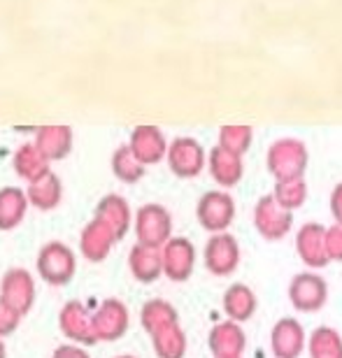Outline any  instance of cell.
I'll return each mask as SVG.
<instances>
[{
	"instance_id": "obj_1",
	"label": "cell",
	"mask_w": 342,
	"mask_h": 358,
	"mask_svg": "<svg viewBox=\"0 0 342 358\" xmlns=\"http://www.w3.org/2000/svg\"><path fill=\"white\" fill-rule=\"evenodd\" d=\"M266 168L275 177V182L298 179L308 168V147L296 138H280L268 147Z\"/></svg>"
},
{
	"instance_id": "obj_2",
	"label": "cell",
	"mask_w": 342,
	"mask_h": 358,
	"mask_svg": "<svg viewBox=\"0 0 342 358\" xmlns=\"http://www.w3.org/2000/svg\"><path fill=\"white\" fill-rule=\"evenodd\" d=\"M289 303L296 312L315 314L329 303V284L317 270L298 272L289 282Z\"/></svg>"
},
{
	"instance_id": "obj_3",
	"label": "cell",
	"mask_w": 342,
	"mask_h": 358,
	"mask_svg": "<svg viewBox=\"0 0 342 358\" xmlns=\"http://www.w3.org/2000/svg\"><path fill=\"white\" fill-rule=\"evenodd\" d=\"M254 226L263 240H284L291 228H294V212L284 210L275 200L273 193H266V196L259 198V203L254 207Z\"/></svg>"
},
{
	"instance_id": "obj_4",
	"label": "cell",
	"mask_w": 342,
	"mask_h": 358,
	"mask_svg": "<svg viewBox=\"0 0 342 358\" xmlns=\"http://www.w3.org/2000/svg\"><path fill=\"white\" fill-rule=\"evenodd\" d=\"M196 217L208 233H226L235 219V200L224 189L208 191L198 200Z\"/></svg>"
},
{
	"instance_id": "obj_5",
	"label": "cell",
	"mask_w": 342,
	"mask_h": 358,
	"mask_svg": "<svg viewBox=\"0 0 342 358\" xmlns=\"http://www.w3.org/2000/svg\"><path fill=\"white\" fill-rule=\"evenodd\" d=\"M135 233H138L140 245L163 249L173 238V217L161 205H145L135 217Z\"/></svg>"
},
{
	"instance_id": "obj_6",
	"label": "cell",
	"mask_w": 342,
	"mask_h": 358,
	"mask_svg": "<svg viewBox=\"0 0 342 358\" xmlns=\"http://www.w3.org/2000/svg\"><path fill=\"white\" fill-rule=\"evenodd\" d=\"M203 261L215 277L233 275L240 266V245L231 233H215L203 249Z\"/></svg>"
},
{
	"instance_id": "obj_7",
	"label": "cell",
	"mask_w": 342,
	"mask_h": 358,
	"mask_svg": "<svg viewBox=\"0 0 342 358\" xmlns=\"http://www.w3.org/2000/svg\"><path fill=\"white\" fill-rule=\"evenodd\" d=\"M296 254L310 270H322L331 263L329 245H326V226L310 221L296 233Z\"/></svg>"
},
{
	"instance_id": "obj_8",
	"label": "cell",
	"mask_w": 342,
	"mask_h": 358,
	"mask_svg": "<svg viewBox=\"0 0 342 358\" xmlns=\"http://www.w3.org/2000/svg\"><path fill=\"white\" fill-rule=\"evenodd\" d=\"M270 349L275 358H301L308 352V333L294 317H282L270 331Z\"/></svg>"
},
{
	"instance_id": "obj_9",
	"label": "cell",
	"mask_w": 342,
	"mask_h": 358,
	"mask_svg": "<svg viewBox=\"0 0 342 358\" xmlns=\"http://www.w3.org/2000/svg\"><path fill=\"white\" fill-rule=\"evenodd\" d=\"M168 166L177 177H198L205 170V149L194 138H175L168 147Z\"/></svg>"
},
{
	"instance_id": "obj_10",
	"label": "cell",
	"mask_w": 342,
	"mask_h": 358,
	"mask_svg": "<svg viewBox=\"0 0 342 358\" xmlns=\"http://www.w3.org/2000/svg\"><path fill=\"white\" fill-rule=\"evenodd\" d=\"M163 254V275L173 282H187L196 268V247L187 238H170L161 249Z\"/></svg>"
},
{
	"instance_id": "obj_11",
	"label": "cell",
	"mask_w": 342,
	"mask_h": 358,
	"mask_svg": "<svg viewBox=\"0 0 342 358\" xmlns=\"http://www.w3.org/2000/svg\"><path fill=\"white\" fill-rule=\"evenodd\" d=\"M208 347L215 358H240L247 349V335L242 324L226 319L217 324L208 335Z\"/></svg>"
},
{
	"instance_id": "obj_12",
	"label": "cell",
	"mask_w": 342,
	"mask_h": 358,
	"mask_svg": "<svg viewBox=\"0 0 342 358\" xmlns=\"http://www.w3.org/2000/svg\"><path fill=\"white\" fill-rule=\"evenodd\" d=\"M40 272L49 284H66L73 279L75 272V256L68 247L52 242L40 252Z\"/></svg>"
},
{
	"instance_id": "obj_13",
	"label": "cell",
	"mask_w": 342,
	"mask_h": 358,
	"mask_svg": "<svg viewBox=\"0 0 342 358\" xmlns=\"http://www.w3.org/2000/svg\"><path fill=\"white\" fill-rule=\"evenodd\" d=\"M131 152L142 166H154L168 156V142L156 126H138L131 135Z\"/></svg>"
},
{
	"instance_id": "obj_14",
	"label": "cell",
	"mask_w": 342,
	"mask_h": 358,
	"mask_svg": "<svg viewBox=\"0 0 342 358\" xmlns=\"http://www.w3.org/2000/svg\"><path fill=\"white\" fill-rule=\"evenodd\" d=\"M210 175L212 179L222 186V189H233L240 184L242 175H245V166H242V156L231 152L222 145L212 147L210 152Z\"/></svg>"
},
{
	"instance_id": "obj_15",
	"label": "cell",
	"mask_w": 342,
	"mask_h": 358,
	"mask_svg": "<svg viewBox=\"0 0 342 358\" xmlns=\"http://www.w3.org/2000/svg\"><path fill=\"white\" fill-rule=\"evenodd\" d=\"M222 305L228 319L235 321V324H245V321H249L256 314L259 300H256V293L247 284L235 282L226 289Z\"/></svg>"
},
{
	"instance_id": "obj_16",
	"label": "cell",
	"mask_w": 342,
	"mask_h": 358,
	"mask_svg": "<svg viewBox=\"0 0 342 358\" xmlns=\"http://www.w3.org/2000/svg\"><path fill=\"white\" fill-rule=\"evenodd\" d=\"M131 270L138 282H156L163 275V254L161 249L138 245L131 252Z\"/></svg>"
},
{
	"instance_id": "obj_17",
	"label": "cell",
	"mask_w": 342,
	"mask_h": 358,
	"mask_svg": "<svg viewBox=\"0 0 342 358\" xmlns=\"http://www.w3.org/2000/svg\"><path fill=\"white\" fill-rule=\"evenodd\" d=\"M310 358H342V335L331 326H317L308 335Z\"/></svg>"
},
{
	"instance_id": "obj_18",
	"label": "cell",
	"mask_w": 342,
	"mask_h": 358,
	"mask_svg": "<svg viewBox=\"0 0 342 358\" xmlns=\"http://www.w3.org/2000/svg\"><path fill=\"white\" fill-rule=\"evenodd\" d=\"M154 349L159 358H184L187 354V335L180 324H170L152 335Z\"/></svg>"
},
{
	"instance_id": "obj_19",
	"label": "cell",
	"mask_w": 342,
	"mask_h": 358,
	"mask_svg": "<svg viewBox=\"0 0 342 358\" xmlns=\"http://www.w3.org/2000/svg\"><path fill=\"white\" fill-rule=\"evenodd\" d=\"M128 219H131V212H128V205L124 198L108 196L101 200V207H98V221H105V226L114 233V238H121V235L126 233Z\"/></svg>"
},
{
	"instance_id": "obj_20",
	"label": "cell",
	"mask_w": 342,
	"mask_h": 358,
	"mask_svg": "<svg viewBox=\"0 0 342 358\" xmlns=\"http://www.w3.org/2000/svg\"><path fill=\"white\" fill-rule=\"evenodd\" d=\"M70 145H73V133L66 126H54V128L47 126L38 135V149L45 156H52V159L66 156L70 152Z\"/></svg>"
},
{
	"instance_id": "obj_21",
	"label": "cell",
	"mask_w": 342,
	"mask_h": 358,
	"mask_svg": "<svg viewBox=\"0 0 342 358\" xmlns=\"http://www.w3.org/2000/svg\"><path fill=\"white\" fill-rule=\"evenodd\" d=\"M170 324H177V312L173 305H168L166 300H149L142 307V326L147 328L149 335L166 328Z\"/></svg>"
},
{
	"instance_id": "obj_22",
	"label": "cell",
	"mask_w": 342,
	"mask_h": 358,
	"mask_svg": "<svg viewBox=\"0 0 342 358\" xmlns=\"http://www.w3.org/2000/svg\"><path fill=\"white\" fill-rule=\"evenodd\" d=\"M273 196H275L277 203H280L284 210H289V212L303 207V203L308 200V184H305V177L277 182Z\"/></svg>"
},
{
	"instance_id": "obj_23",
	"label": "cell",
	"mask_w": 342,
	"mask_h": 358,
	"mask_svg": "<svg viewBox=\"0 0 342 358\" xmlns=\"http://www.w3.org/2000/svg\"><path fill=\"white\" fill-rule=\"evenodd\" d=\"M26 210V198L19 189L0 191V228H12L19 224Z\"/></svg>"
},
{
	"instance_id": "obj_24",
	"label": "cell",
	"mask_w": 342,
	"mask_h": 358,
	"mask_svg": "<svg viewBox=\"0 0 342 358\" xmlns=\"http://www.w3.org/2000/svg\"><path fill=\"white\" fill-rule=\"evenodd\" d=\"M112 170L114 175H117L121 182L126 184H133L138 182V179L145 175V166L135 159V154L131 152V147H119L117 152H114L112 156Z\"/></svg>"
},
{
	"instance_id": "obj_25",
	"label": "cell",
	"mask_w": 342,
	"mask_h": 358,
	"mask_svg": "<svg viewBox=\"0 0 342 358\" xmlns=\"http://www.w3.org/2000/svg\"><path fill=\"white\" fill-rule=\"evenodd\" d=\"M31 198L33 203L42 207V210H49V207H54L59 203L61 198V182L56 175H49L45 173L40 179H35L33 186H31Z\"/></svg>"
},
{
	"instance_id": "obj_26",
	"label": "cell",
	"mask_w": 342,
	"mask_h": 358,
	"mask_svg": "<svg viewBox=\"0 0 342 358\" xmlns=\"http://www.w3.org/2000/svg\"><path fill=\"white\" fill-rule=\"evenodd\" d=\"M254 131L249 126H224L219 131V145L231 149L235 154H247V149L252 147Z\"/></svg>"
},
{
	"instance_id": "obj_27",
	"label": "cell",
	"mask_w": 342,
	"mask_h": 358,
	"mask_svg": "<svg viewBox=\"0 0 342 358\" xmlns=\"http://www.w3.org/2000/svg\"><path fill=\"white\" fill-rule=\"evenodd\" d=\"M326 245H329L331 261L342 263V224H333L326 228Z\"/></svg>"
},
{
	"instance_id": "obj_28",
	"label": "cell",
	"mask_w": 342,
	"mask_h": 358,
	"mask_svg": "<svg viewBox=\"0 0 342 358\" xmlns=\"http://www.w3.org/2000/svg\"><path fill=\"white\" fill-rule=\"evenodd\" d=\"M331 214L336 219V224H342V182L336 184V189L331 191V200H329Z\"/></svg>"
},
{
	"instance_id": "obj_29",
	"label": "cell",
	"mask_w": 342,
	"mask_h": 358,
	"mask_svg": "<svg viewBox=\"0 0 342 358\" xmlns=\"http://www.w3.org/2000/svg\"><path fill=\"white\" fill-rule=\"evenodd\" d=\"M0 358H5V354H3V345H0Z\"/></svg>"
},
{
	"instance_id": "obj_30",
	"label": "cell",
	"mask_w": 342,
	"mask_h": 358,
	"mask_svg": "<svg viewBox=\"0 0 342 358\" xmlns=\"http://www.w3.org/2000/svg\"><path fill=\"white\" fill-rule=\"evenodd\" d=\"M119 358H133V356H119Z\"/></svg>"
},
{
	"instance_id": "obj_31",
	"label": "cell",
	"mask_w": 342,
	"mask_h": 358,
	"mask_svg": "<svg viewBox=\"0 0 342 358\" xmlns=\"http://www.w3.org/2000/svg\"><path fill=\"white\" fill-rule=\"evenodd\" d=\"M240 358H242V356H240Z\"/></svg>"
}]
</instances>
